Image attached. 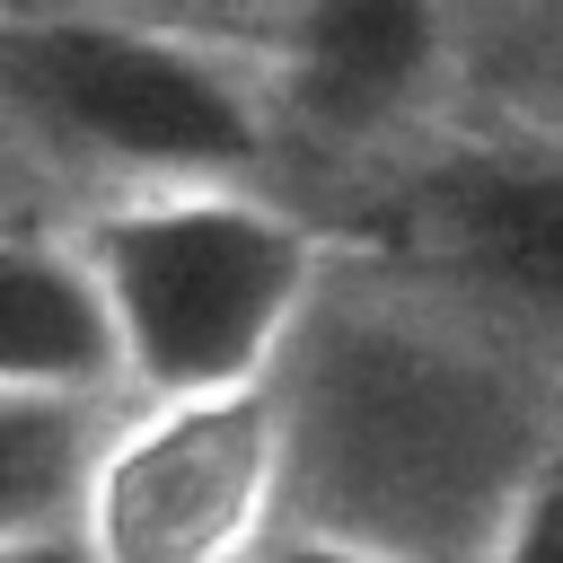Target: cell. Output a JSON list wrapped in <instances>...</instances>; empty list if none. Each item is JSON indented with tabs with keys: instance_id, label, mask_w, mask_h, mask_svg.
I'll return each mask as SVG.
<instances>
[{
	"instance_id": "9",
	"label": "cell",
	"mask_w": 563,
	"mask_h": 563,
	"mask_svg": "<svg viewBox=\"0 0 563 563\" xmlns=\"http://www.w3.org/2000/svg\"><path fill=\"white\" fill-rule=\"evenodd\" d=\"M493 563H563V457H545L493 528Z\"/></svg>"
},
{
	"instance_id": "11",
	"label": "cell",
	"mask_w": 563,
	"mask_h": 563,
	"mask_svg": "<svg viewBox=\"0 0 563 563\" xmlns=\"http://www.w3.org/2000/svg\"><path fill=\"white\" fill-rule=\"evenodd\" d=\"M0 563H97V554H88L79 528H44V537H9Z\"/></svg>"
},
{
	"instance_id": "5",
	"label": "cell",
	"mask_w": 563,
	"mask_h": 563,
	"mask_svg": "<svg viewBox=\"0 0 563 563\" xmlns=\"http://www.w3.org/2000/svg\"><path fill=\"white\" fill-rule=\"evenodd\" d=\"M449 44L440 0H290L273 26V114H299L308 132H378L405 123L431 88Z\"/></svg>"
},
{
	"instance_id": "4",
	"label": "cell",
	"mask_w": 563,
	"mask_h": 563,
	"mask_svg": "<svg viewBox=\"0 0 563 563\" xmlns=\"http://www.w3.org/2000/svg\"><path fill=\"white\" fill-rule=\"evenodd\" d=\"M290 484L282 396H150L141 422L106 431L79 501V537L97 563H246L264 554L273 501Z\"/></svg>"
},
{
	"instance_id": "2",
	"label": "cell",
	"mask_w": 563,
	"mask_h": 563,
	"mask_svg": "<svg viewBox=\"0 0 563 563\" xmlns=\"http://www.w3.org/2000/svg\"><path fill=\"white\" fill-rule=\"evenodd\" d=\"M70 246L141 396L264 387L317 299V238L246 185L132 194L97 211Z\"/></svg>"
},
{
	"instance_id": "6",
	"label": "cell",
	"mask_w": 563,
	"mask_h": 563,
	"mask_svg": "<svg viewBox=\"0 0 563 563\" xmlns=\"http://www.w3.org/2000/svg\"><path fill=\"white\" fill-rule=\"evenodd\" d=\"M413 229L431 264L457 273L484 308L563 317V158H528V150L449 158L422 185Z\"/></svg>"
},
{
	"instance_id": "12",
	"label": "cell",
	"mask_w": 563,
	"mask_h": 563,
	"mask_svg": "<svg viewBox=\"0 0 563 563\" xmlns=\"http://www.w3.org/2000/svg\"><path fill=\"white\" fill-rule=\"evenodd\" d=\"M537 18H545V26H554V35H563V0H537Z\"/></svg>"
},
{
	"instance_id": "8",
	"label": "cell",
	"mask_w": 563,
	"mask_h": 563,
	"mask_svg": "<svg viewBox=\"0 0 563 563\" xmlns=\"http://www.w3.org/2000/svg\"><path fill=\"white\" fill-rule=\"evenodd\" d=\"M97 449H106V396L0 387V545L44 537V528H79Z\"/></svg>"
},
{
	"instance_id": "3",
	"label": "cell",
	"mask_w": 563,
	"mask_h": 563,
	"mask_svg": "<svg viewBox=\"0 0 563 563\" xmlns=\"http://www.w3.org/2000/svg\"><path fill=\"white\" fill-rule=\"evenodd\" d=\"M308 396H317V422L282 413L290 475L325 466V484L352 493L334 537L378 545V528H387V554H405V563H422V545H413L422 519H440L466 493H493L510 510L519 484L537 475V466L510 475V422H501L493 387L466 361H449V343H431V334L343 325L325 343V369L308 378Z\"/></svg>"
},
{
	"instance_id": "10",
	"label": "cell",
	"mask_w": 563,
	"mask_h": 563,
	"mask_svg": "<svg viewBox=\"0 0 563 563\" xmlns=\"http://www.w3.org/2000/svg\"><path fill=\"white\" fill-rule=\"evenodd\" d=\"M255 563H405V554H387V545H361V537H334V528H308V537H282V545H264Z\"/></svg>"
},
{
	"instance_id": "7",
	"label": "cell",
	"mask_w": 563,
	"mask_h": 563,
	"mask_svg": "<svg viewBox=\"0 0 563 563\" xmlns=\"http://www.w3.org/2000/svg\"><path fill=\"white\" fill-rule=\"evenodd\" d=\"M123 378L106 299L79 246L0 238V387H79L106 396Z\"/></svg>"
},
{
	"instance_id": "1",
	"label": "cell",
	"mask_w": 563,
	"mask_h": 563,
	"mask_svg": "<svg viewBox=\"0 0 563 563\" xmlns=\"http://www.w3.org/2000/svg\"><path fill=\"white\" fill-rule=\"evenodd\" d=\"M0 114L44 158L132 194L255 185L273 158L264 70L97 0L0 9Z\"/></svg>"
}]
</instances>
